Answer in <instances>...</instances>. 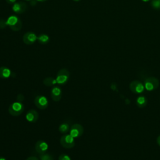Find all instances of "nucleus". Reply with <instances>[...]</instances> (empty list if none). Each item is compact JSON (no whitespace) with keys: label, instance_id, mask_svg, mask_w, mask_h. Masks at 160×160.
<instances>
[{"label":"nucleus","instance_id":"nucleus-18","mask_svg":"<svg viewBox=\"0 0 160 160\" xmlns=\"http://www.w3.org/2000/svg\"><path fill=\"white\" fill-rule=\"evenodd\" d=\"M37 40L41 44H46L49 41V37L46 34H41L38 36Z\"/></svg>","mask_w":160,"mask_h":160},{"label":"nucleus","instance_id":"nucleus-26","mask_svg":"<svg viewBox=\"0 0 160 160\" xmlns=\"http://www.w3.org/2000/svg\"><path fill=\"white\" fill-rule=\"evenodd\" d=\"M0 160H7V159L5 158H4V157L0 156Z\"/></svg>","mask_w":160,"mask_h":160},{"label":"nucleus","instance_id":"nucleus-6","mask_svg":"<svg viewBox=\"0 0 160 160\" xmlns=\"http://www.w3.org/2000/svg\"><path fill=\"white\" fill-rule=\"evenodd\" d=\"M129 89L131 92L136 94H141L145 90L144 84L138 80L131 81L129 84Z\"/></svg>","mask_w":160,"mask_h":160},{"label":"nucleus","instance_id":"nucleus-1","mask_svg":"<svg viewBox=\"0 0 160 160\" xmlns=\"http://www.w3.org/2000/svg\"><path fill=\"white\" fill-rule=\"evenodd\" d=\"M24 110V106L21 101H15L10 104L8 108L9 113L13 116L21 115Z\"/></svg>","mask_w":160,"mask_h":160},{"label":"nucleus","instance_id":"nucleus-22","mask_svg":"<svg viewBox=\"0 0 160 160\" xmlns=\"http://www.w3.org/2000/svg\"><path fill=\"white\" fill-rule=\"evenodd\" d=\"M6 21H5L3 19H0V29H4L7 26Z\"/></svg>","mask_w":160,"mask_h":160},{"label":"nucleus","instance_id":"nucleus-21","mask_svg":"<svg viewBox=\"0 0 160 160\" xmlns=\"http://www.w3.org/2000/svg\"><path fill=\"white\" fill-rule=\"evenodd\" d=\"M58 160H71V158L69 157V156H68V154H61L59 158H58Z\"/></svg>","mask_w":160,"mask_h":160},{"label":"nucleus","instance_id":"nucleus-7","mask_svg":"<svg viewBox=\"0 0 160 160\" xmlns=\"http://www.w3.org/2000/svg\"><path fill=\"white\" fill-rule=\"evenodd\" d=\"M34 104L39 109H45L48 108L49 102L47 98L42 95H38L34 98Z\"/></svg>","mask_w":160,"mask_h":160},{"label":"nucleus","instance_id":"nucleus-3","mask_svg":"<svg viewBox=\"0 0 160 160\" xmlns=\"http://www.w3.org/2000/svg\"><path fill=\"white\" fill-rule=\"evenodd\" d=\"M69 76H70V74L69 71L66 68L61 69L58 72L56 75V80L57 84L59 85L66 84L69 79Z\"/></svg>","mask_w":160,"mask_h":160},{"label":"nucleus","instance_id":"nucleus-14","mask_svg":"<svg viewBox=\"0 0 160 160\" xmlns=\"http://www.w3.org/2000/svg\"><path fill=\"white\" fill-rule=\"evenodd\" d=\"M12 75V72L10 69L5 66L0 67V78L2 79H8Z\"/></svg>","mask_w":160,"mask_h":160},{"label":"nucleus","instance_id":"nucleus-19","mask_svg":"<svg viewBox=\"0 0 160 160\" xmlns=\"http://www.w3.org/2000/svg\"><path fill=\"white\" fill-rule=\"evenodd\" d=\"M39 160H54L53 156L47 152L39 155Z\"/></svg>","mask_w":160,"mask_h":160},{"label":"nucleus","instance_id":"nucleus-12","mask_svg":"<svg viewBox=\"0 0 160 160\" xmlns=\"http://www.w3.org/2000/svg\"><path fill=\"white\" fill-rule=\"evenodd\" d=\"M12 11L16 14H21L27 9V4L22 1L16 2L12 6Z\"/></svg>","mask_w":160,"mask_h":160},{"label":"nucleus","instance_id":"nucleus-2","mask_svg":"<svg viewBox=\"0 0 160 160\" xmlns=\"http://www.w3.org/2000/svg\"><path fill=\"white\" fill-rule=\"evenodd\" d=\"M6 23L10 29L14 31H18L21 30L22 26L21 20L18 16L14 15H11L8 18Z\"/></svg>","mask_w":160,"mask_h":160},{"label":"nucleus","instance_id":"nucleus-13","mask_svg":"<svg viewBox=\"0 0 160 160\" xmlns=\"http://www.w3.org/2000/svg\"><path fill=\"white\" fill-rule=\"evenodd\" d=\"M26 119L31 123L36 122L39 118V114L38 112L34 109L29 110L26 114Z\"/></svg>","mask_w":160,"mask_h":160},{"label":"nucleus","instance_id":"nucleus-8","mask_svg":"<svg viewBox=\"0 0 160 160\" xmlns=\"http://www.w3.org/2000/svg\"><path fill=\"white\" fill-rule=\"evenodd\" d=\"M84 132V128L82 125L75 123L73 124L69 130V134L74 138H78L81 137Z\"/></svg>","mask_w":160,"mask_h":160},{"label":"nucleus","instance_id":"nucleus-24","mask_svg":"<svg viewBox=\"0 0 160 160\" xmlns=\"http://www.w3.org/2000/svg\"><path fill=\"white\" fill-rule=\"evenodd\" d=\"M6 1L9 4H13L16 2V0H6Z\"/></svg>","mask_w":160,"mask_h":160},{"label":"nucleus","instance_id":"nucleus-20","mask_svg":"<svg viewBox=\"0 0 160 160\" xmlns=\"http://www.w3.org/2000/svg\"><path fill=\"white\" fill-rule=\"evenodd\" d=\"M151 6L156 10H160V0H151Z\"/></svg>","mask_w":160,"mask_h":160},{"label":"nucleus","instance_id":"nucleus-4","mask_svg":"<svg viewBox=\"0 0 160 160\" xmlns=\"http://www.w3.org/2000/svg\"><path fill=\"white\" fill-rule=\"evenodd\" d=\"M144 85L146 90L148 91H152L158 89L159 85V82L156 78L151 76L145 79L144 81Z\"/></svg>","mask_w":160,"mask_h":160},{"label":"nucleus","instance_id":"nucleus-10","mask_svg":"<svg viewBox=\"0 0 160 160\" xmlns=\"http://www.w3.org/2000/svg\"><path fill=\"white\" fill-rule=\"evenodd\" d=\"M62 89L59 86H54L51 91V96L52 99L54 102L59 101L62 98Z\"/></svg>","mask_w":160,"mask_h":160},{"label":"nucleus","instance_id":"nucleus-30","mask_svg":"<svg viewBox=\"0 0 160 160\" xmlns=\"http://www.w3.org/2000/svg\"><path fill=\"white\" fill-rule=\"evenodd\" d=\"M27 1H31V0H27Z\"/></svg>","mask_w":160,"mask_h":160},{"label":"nucleus","instance_id":"nucleus-28","mask_svg":"<svg viewBox=\"0 0 160 160\" xmlns=\"http://www.w3.org/2000/svg\"><path fill=\"white\" fill-rule=\"evenodd\" d=\"M141 1H143V2H146L149 1L150 0H141Z\"/></svg>","mask_w":160,"mask_h":160},{"label":"nucleus","instance_id":"nucleus-16","mask_svg":"<svg viewBox=\"0 0 160 160\" xmlns=\"http://www.w3.org/2000/svg\"><path fill=\"white\" fill-rule=\"evenodd\" d=\"M70 125L68 122H62L59 126V131L62 134H66L70 130Z\"/></svg>","mask_w":160,"mask_h":160},{"label":"nucleus","instance_id":"nucleus-17","mask_svg":"<svg viewBox=\"0 0 160 160\" xmlns=\"http://www.w3.org/2000/svg\"><path fill=\"white\" fill-rule=\"evenodd\" d=\"M43 84L46 86L51 87V86H54L56 84H57V82H56V79H54L52 77H48V78H46L45 79H44Z\"/></svg>","mask_w":160,"mask_h":160},{"label":"nucleus","instance_id":"nucleus-15","mask_svg":"<svg viewBox=\"0 0 160 160\" xmlns=\"http://www.w3.org/2000/svg\"><path fill=\"white\" fill-rule=\"evenodd\" d=\"M136 104L139 108H144L148 104V99L144 96H139L136 99Z\"/></svg>","mask_w":160,"mask_h":160},{"label":"nucleus","instance_id":"nucleus-9","mask_svg":"<svg viewBox=\"0 0 160 160\" xmlns=\"http://www.w3.org/2000/svg\"><path fill=\"white\" fill-rule=\"evenodd\" d=\"M38 39V36L33 32H27L22 37V41L24 44L27 45H31L34 44Z\"/></svg>","mask_w":160,"mask_h":160},{"label":"nucleus","instance_id":"nucleus-29","mask_svg":"<svg viewBox=\"0 0 160 160\" xmlns=\"http://www.w3.org/2000/svg\"><path fill=\"white\" fill-rule=\"evenodd\" d=\"M73 1H79L81 0H73Z\"/></svg>","mask_w":160,"mask_h":160},{"label":"nucleus","instance_id":"nucleus-11","mask_svg":"<svg viewBox=\"0 0 160 160\" xmlns=\"http://www.w3.org/2000/svg\"><path fill=\"white\" fill-rule=\"evenodd\" d=\"M48 147V144L46 141L43 140H39L35 144V150L38 154H41L47 152Z\"/></svg>","mask_w":160,"mask_h":160},{"label":"nucleus","instance_id":"nucleus-25","mask_svg":"<svg viewBox=\"0 0 160 160\" xmlns=\"http://www.w3.org/2000/svg\"><path fill=\"white\" fill-rule=\"evenodd\" d=\"M156 142H157V144H158V146L160 147V135H159L157 138V139H156Z\"/></svg>","mask_w":160,"mask_h":160},{"label":"nucleus","instance_id":"nucleus-23","mask_svg":"<svg viewBox=\"0 0 160 160\" xmlns=\"http://www.w3.org/2000/svg\"><path fill=\"white\" fill-rule=\"evenodd\" d=\"M26 160H39V159L35 156H30V157L28 158Z\"/></svg>","mask_w":160,"mask_h":160},{"label":"nucleus","instance_id":"nucleus-5","mask_svg":"<svg viewBox=\"0 0 160 160\" xmlns=\"http://www.w3.org/2000/svg\"><path fill=\"white\" fill-rule=\"evenodd\" d=\"M60 144L63 148L70 149L74 146L75 140L70 134H64L60 139Z\"/></svg>","mask_w":160,"mask_h":160},{"label":"nucleus","instance_id":"nucleus-27","mask_svg":"<svg viewBox=\"0 0 160 160\" xmlns=\"http://www.w3.org/2000/svg\"><path fill=\"white\" fill-rule=\"evenodd\" d=\"M36 1H39V2H44V1H47V0H36Z\"/></svg>","mask_w":160,"mask_h":160}]
</instances>
